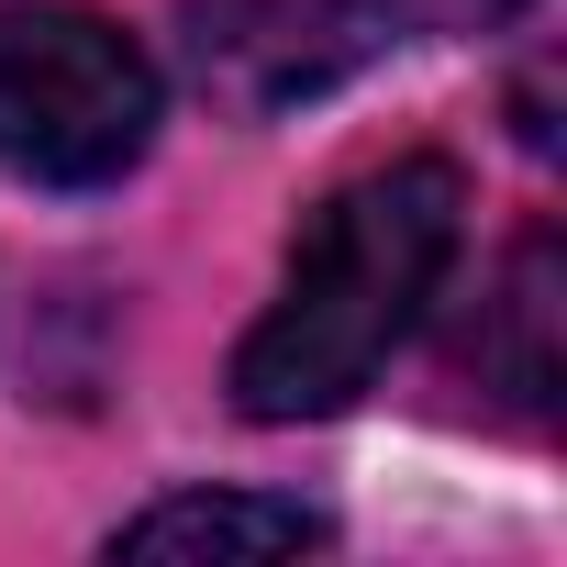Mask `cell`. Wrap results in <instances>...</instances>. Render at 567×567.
Wrapping results in <instances>:
<instances>
[{
  "label": "cell",
  "mask_w": 567,
  "mask_h": 567,
  "mask_svg": "<svg viewBox=\"0 0 567 567\" xmlns=\"http://www.w3.org/2000/svg\"><path fill=\"white\" fill-rule=\"evenodd\" d=\"M167 112L156 56L90 0H0V178L112 189L145 167Z\"/></svg>",
  "instance_id": "7a4b0ae2"
},
{
  "label": "cell",
  "mask_w": 567,
  "mask_h": 567,
  "mask_svg": "<svg viewBox=\"0 0 567 567\" xmlns=\"http://www.w3.org/2000/svg\"><path fill=\"white\" fill-rule=\"evenodd\" d=\"M390 23H412V34H501V23H523L534 0H379Z\"/></svg>",
  "instance_id": "8992f818"
},
{
  "label": "cell",
  "mask_w": 567,
  "mask_h": 567,
  "mask_svg": "<svg viewBox=\"0 0 567 567\" xmlns=\"http://www.w3.org/2000/svg\"><path fill=\"white\" fill-rule=\"evenodd\" d=\"M312 545H323V512L267 489H178L112 534V556H312Z\"/></svg>",
  "instance_id": "5b68a950"
},
{
  "label": "cell",
  "mask_w": 567,
  "mask_h": 567,
  "mask_svg": "<svg viewBox=\"0 0 567 567\" xmlns=\"http://www.w3.org/2000/svg\"><path fill=\"white\" fill-rule=\"evenodd\" d=\"M456 245H467L456 156H390V167H357L346 189H323L312 223L290 234L278 301L234 346V412L245 423L346 412L401 357V334L434 312V290L456 278Z\"/></svg>",
  "instance_id": "6da1fadb"
},
{
  "label": "cell",
  "mask_w": 567,
  "mask_h": 567,
  "mask_svg": "<svg viewBox=\"0 0 567 567\" xmlns=\"http://www.w3.org/2000/svg\"><path fill=\"white\" fill-rule=\"evenodd\" d=\"M379 34H390L379 0H178V56L200 101L234 123H278L323 101L334 79L368 68Z\"/></svg>",
  "instance_id": "3957f363"
},
{
  "label": "cell",
  "mask_w": 567,
  "mask_h": 567,
  "mask_svg": "<svg viewBox=\"0 0 567 567\" xmlns=\"http://www.w3.org/2000/svg\"><path fill=\"white\" fill-rule=\"evenodd\" d=\"M456 357L478 368V390H489L501 412H523V423H545V412H556V234H545V223L501 256L489 312L467 323V346H456Z\"/></svg>",
  "instance_id": "277c9868"
}]
</instances>
